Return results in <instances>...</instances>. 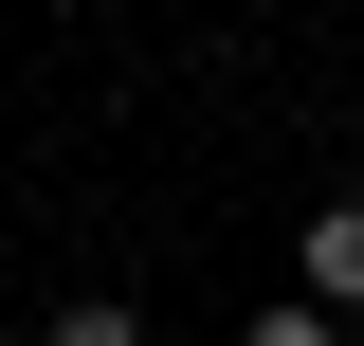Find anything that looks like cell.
<instances>
[{
  "mask_svg": "<svg viewBox=\"0 0 364 346\" xmlns=\"http://www.w3.org/2000/svg\"><path fill=\"white\" fill-rule=\"evenodd\" d=\"M237 346H346V328H328L310 292H273V310H255V328H237Z\"/></svg>",
  "mask_w": 364,
  "mask_h": 346,
  "instance_id": "obj_3",
  "label": "cell"
},
{
  "mask_svg": "<svg viewBox=\"0 0 364 346\" xmlns=\"http://www.w3.org/2000/svg\"><path fill=\"white\" fill-rule=\"evenodd\" d=\"M291 292H310L328 328H364V201H310V237H291Z\"/></svg>",
  "mask_w": 364,
  "mask_h": 346,
  "instance_id": "obj_1",
  "label": "cell"
},
{
  "mask_svg": "<svg viewBox=\"0 0 364 346\" xmlns=\"http://www.w3.org/2000/svg\"><path fill=\"white\" fill-rule=\"evenodd\" d=\"M37 346H146V310H128V292H73V310H55Z\"/></svg>",
  "mask_w": 364,
  "mask_h": 346,
  "instance_id": "obj_2",
  "label": "cell"
},
{
  "mask_svg": "<svg viewBox=\"0 0 364 346\" xmlns=\"http://www.w3.org/2000/svg\"><path fill=\"white\" fill-rule=\"evenodd\" d=\"M0 346H18V328H0Z\"/></svg>",
  "mask_w": 364,
  "mask_h": 346,
  "instance_id": "obj_4",
  "label": "cell"
}]
</instances>
